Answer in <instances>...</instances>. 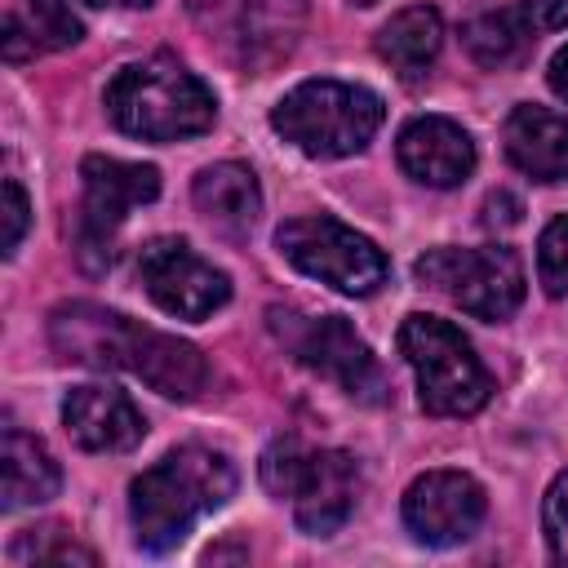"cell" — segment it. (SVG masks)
Listing matches in <instances>:
<instances>
[{"label":"cell","instance_id":"cell-1","mask_svg":"<svg viewBox=\"0 0 568 568\" xmlns=\"http://www.w3.org/2000/svg\"><path fill=\"white\" fill-rule=\"evenodd\" d=\"M49 342L71 364L120 368L142 377L169 399H195L209 382V364L191 342H178L160 328H146L120 311L93 302H67L49 315Z\"/></svg>","mask_w":568,"mask_h":568},{"label":"cell","instance_id":"cell-2","mask_svg":"<svg viewBox=\"0 0 568 568\" xmlns=\"http://www.w3.org/2000/svg\"><path fill=\"white\" fill-rule=\"evenodd\" d=\"M235 493V466L204 444L173 448L129 484V519L138 546L151 555L173 550L204 515L222 510Z\"/></svg>","mask_w":568,"mask_h":568},{"label":"cell","instance_id":"cell-3","mask_svg":"<svg viewBox=\"0 0 568 568\" xmlns=\"http://www.w3.org/2000/svg\"><path fill=\"white\" fill-rule=\"evenodd\" d=\"M102 102H106V115L115 120V129H124L142 142L195 138L217 115V102H213L209 84L169 53L120 67L111 75Z\"/></svg>","mask_w":568,"mask_h":568},{"label":"cell","instance_id":"cell-4","mask_svg":"<svg viewBox=\"0 0 568 568\" xmlns=\"http://www.w3.org/2000/svg\"><path fill=\"white\" fill-rule=\"evenodd\" d=\"M382 115H386L382 98L364 84L306 80L275 102L271 129L311 160H342L373 142Z\"/></svg>","mask_w":568,"mask_h":568},{"label":"cell","instance_id":"cell-5","mask_svg":"<svg viewBox=\"0 0 568 568\" xmlns=\"http://www.w3.org/2000/svg\"><path fill=\"white\" fill-rule=\"evenodd\" d=\"M262 484L271 497L293 506V519L311 537H333L359 493V466L342 448H302L297 439H275L262 453Z\"/></svg>","mask_w":568,"mask_h":568},{"label":"cell","instance_id":"cell-6","mask_svg":"<svg viewBox=\"0 0 568 568\" xmlns=\"http://www.w3.org/2000/svg\"><path fill=\"white\" fill-rule=\"evenodd\" d=\"M399 355L417 373V399L435 417H470L488 404L493 377L475 346L439 315H404Z\"/></svg>","mask_w":568,"mask_h":568},{"label":"cell","instance_id":"cell-7","mask_svg":"<svg viewBox=\"0 0 568 568\" xmlns=\"http://www.w3.org/2000/svg\"><path fill=\"white\" fill-rule=\"evenodd\" d=\"M266 324H271L275 342L297 364L337 382L351 399H359V404L386 399V373H382L377 355L342 315H311V311H293V306H271Z\"/></svg>","mask_w":568,"mask_h":568},{"label":"cell","instance_id":"cell-8","mask_svg":"<svg viewBox=\"0 0 568 568\" xmlns=\"http://www.w3.org/2000/svg\"><path fill=\"white\" fill-rule=\"evenodd\" d=\"M275 248L311 280L351 293V297H368L386 284V253L351 231L346 222L328 217V213H306V217H288L275 231Z\"/></svg>","mask_w":568,"mask_h":568},{"label":"cell","instance_id":"cell-9","mask_svg":"<svg viewBox=\"0 0 568 568\" xmlns=\"http://www.w3.org/2000/svg\"><path fill=\"white\" fill-rule=\"evenodd\" d=\"M195 27L244 71H266L293 53L306 0H186Z\"/></svg>","mask_w":568,"mask_h":568},{"label":"cell","instance_id":"cell-10","mask_svg":"<svg viewBox=\"0 0 568 568\" xmlns=\"http://www.w3.org/2000/svg\"><path fill=\"white\" fill-rule=\"evenodd\" d=\"M80 222H75V257L89 275H102L115 257V235L133 204H151L160 195V173L151 164H129L111 155L80 160Z\"/></svg>","mask_w":568,"mask_h":568},{"label":"cell","instance_id":"cell-11","mask_svg":"<svg viewBox=\"0 0 568 568\" xmlns=\"http://www.w3.org/2000/svg\"><path fill=\"white\" fill-rule=\"evenodd\" d=\"M417 280L457 302L475 320H506L524 302V262L506 244L484 248H430L417 257Z\"/></svg>","mask_w":568,"mask_h":568},{"label":"cell","instance_id":"cell-12","mask_svg":"<svg viewBox=\"0 0 568 568\" xmlns=\"http://www.w3.org/2000/svg\"><path fill=\"white\" fill-rule=\"evenodd\" d=\"M138 280L146 297L178 320H209L231 297V280L204 262L186 240L160 235L138 253Z\"/></svg>","mask_w":568,"mask_h":568},{"label":"cell","instance_id":"cell-13","mask_svg":"<svg viewBox=\"0 0 568 568\" xmlns=\"http://www.w3.org/2000/svg\"><path fill=\"white\" fill-rule=\"evenodd\" d=\"M488 497L462 470H426L404 493V524L426 546H457L484 524Z\"/></svg>","mask_w":568,"mask_h":568},{"label":"cell","instance_id":"cell-14","mask_svg":"<svg viewBox=\"0 0 568 568\" xmlns=\"http://www.w3.org/2000/svg\"><path fill=\"white\" fill-rule=\"evenodd\" d=\"M399 169L422 182V186H462L475 169V142L462 124L444 120V115H417L399 129L395 142Z\"/></svg>","mask_w":568,"mask_h":568},{"label":"cell","instance_id":"cell-15","mask_svg":"<svg viewBox=\"0 0 568 568\" xmlns=\"http://www.w3.org/2000/svg\"><path fill=\"white\" fill-rule=\"evenodd\" d=\"M62 426L89 453H129L146 435V422L138 413V404L124 390L102 386V382H84V386L67 390Z\"/></svg>","mask_w":568,"mask_h":568},{"label":"cell","instance_id":"cell-16","mask_svg":"<svg viewBox=\"0 0 568 568\" xmlns=\"http://www.w3.org/2000/svg\"><path fill=\"white\" fill-rule=\"evenodd\" d=\"M506 155L532 182H568V115L524 102L506 115Z\"/></svg>","mask_w":568,"mask_h":568},{"label":"cell","instance_id":"cell-17","mask_svg":"<svg viewBox=\"0 0 568 568\" xmlns=\"http://www.w3.org/2000/svg\"><path fill=\"white\" fill-rule=\"evenodd\" d=\"M191 200L200 209V217L226 235H244L253 231L257 213H262V191H257V178L253 169L235 164V160H222V164H209L195 173L191 182Z\"/></svg>","mask_w":568,"mask_h":568},{"label":"cell","instance_id":"cell-18","mask_svg":"<svg viewBox=\"0 0 568 568\" xmlns=\"http://www.w3.org/2000/svg\"><path fill=\"white\" fill-rule=\"evenodd\" d=\"M80 36H84V27L67 0H22L18 9L4 13V31H0L9 62H22L31 53L71 49Z\"/></svg>","mask_w":568,"mask_h":568},{"label":"cell","instance_id":"cell-19","mask_svg":"<svg viewBox=\"0 0 568 568\" xmlns=\"http://www.w3.org/2000/svg\"><path fill=\"white\" fill-rule=\"evenodd\" d=\"M0 470H4V510L40 506V501H49L62 488V470H58L53 453L36 435H27L18 426L4 430Z\"/></svg>","mask_w":568,"mask_h":568},{"label":"cell","instance_id":"cell-20","mask_svg":"<svg viewBox=\"0 0 568 568\" xmlns=\"http://www.w3.org/2000/svg\"><path fill=\"white\" fill-rule=\"evenodd\" d=\"M444 44V22L430 4H408L399 9L382 31H377V53L399 71L404 80H422Z\"/></svg>","mask_w":568,"mask_h":568},{"label":"cell","instance_id":"cell-21","mask_svg":"<svg viewBox=\"0 0 568 568\" xmlns=\"http://www.w3.org/2000/svg\"><path fill=\"white\" fill-rule=\"evenodd\" d=\"M537 27L528 22L524 4H506V9H493V13H479L466 22L462 40H466V53L479 62V67H510L519 58H528V49L537 44Z\"/></svg>","mask_w":568,"mask_h":568},{"label":"cell","instance_id":"cell-22","mask_svg":"<svg viewBox=\"0 0 568 568\" xmlns=\"http://www.w3.org/2000/svg\"><path fill=\"white\" fill-rule=\"evenodd\" d=\"M13 559L18 564H84L93 568L98 555L84 550L71 532H62L58 524H44V528H27L18 541H13Z\"/></svg>","mask_w":568,"mask_h":568},{"label":"cell","instance_id":"cell-23","mask_svg":"<svg viewBox=\"0 0 568 568\" xmlns=\"http://www.w3.org/2000/svg\"><path fill=\"white\" fill-rule=\"evenodd\" d=\"M537 275L546 284L550 297H564L568 293V213L555 217L541 240H537Z\"/></svg>","mask_w":568,"mask_h":568},{"label":"cell","instance_id":"cell-24","mask_svg":"<svg viewBox=\"0 0 568 568\" xmlns=\"http://www.w3.org/2000/svg\"><path fill=\"white\" fill-rule=\"evenodd\" d=\"M541 528H546V546L559 564H568V470L555 475V484L546 488L541 501Z\"/></svg>","mask_w":568,"mask_h":568},{"label":"cell","instance_id":"cell-25","mask_svg":"<svg viewBox=\"0 0 568 568\" xmlns=\"http://www.w3.org/2000/svg\"><path fill=\"white\" fill-rule=\"evenodd\" d=\"M27 222H31V204L18 186V178H4V253H13L22 244Z\"/></svg>","mask_w":568,"mask_h":568},{"label":"cell","instance_id":"cell-26","mask_svg":"<svg viewBox=\"0 0 568 568\" xmlns=\"http://www.w3.org/2000/svg\"><path fill=\"white\" fill-rule=\"evenodd\" d=\"M519 4H524L528 22H532L541 36L568 27V0H519Z\"/></svg>","mask_w":568,"mask_h":568},{"label":"cell","instance_id":"cell-27","mask_svg":"<svg viewBox=\"0 0 568 568\" xmlns=\"http://www.w3.org/2000/svg\"><path fill=\"white\" fill-rule=\"evenodd\" d=\"M519 213H524V204H519L510 191H493V195L484 200V226H515Z\"/></svg>","mask_w":568,"mask_h":568},{"label":"cell","instance_id":"cell-28","mask_svg":"<svg viewBox=\"0 0 568 568\" xmlns=\"http://www.w3.org/2000/svg\"><path fill=\"white\" fill-rule=\"evenodd\" d=\"M546 75H550V89H555V93L568 102V44H564V49L550 58V71H546Z\"/></svg>","mask_w":568,"mask_h":568},{"label":"cell","instance_id":"cell-29","mask_svg":"<svg viewBox=\"0 0 568 568\" xmlns=\"http://www.w3.org/2000/svg\"><path fill=\"white\" fill-rule=\"evenodd\" d=\"M84 4H98V9H146L151 0H84Z\"/></svg>","mask_w":568,"mask_h":568},{"label":"cell","instance_id":"cell-30","mask_svg":"<svg viewBox=\"0 0 568 568\" xmlns=\"http://www.w3.org/2000/svg\"><path fill=\"white\" fill-rule=\"evenodd\" d=\"M355 4H373V0H355Z\"/></svg>","mask_w":568,"mask_h":568}]
</instances>
